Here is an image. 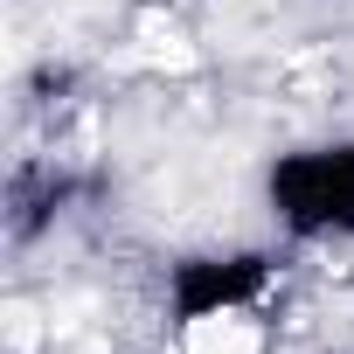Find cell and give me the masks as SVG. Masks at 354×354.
Listing matches in <instances>:
<instances>
[{
	"label": "cell",
	"mask_w": 354,
	"mask_h": 354,
	"mask_svg": "<svg viewBox=\"0 0 354 354\" xmlns=\"http://www.w3.org/2000/svg\"><path fill=\"white\" fill-rule=\"evenodd\" d=\"M257 202L292 250H354V132L278 146L257 174Z\"/></svg>",
	"instance_id": "1"
},
{
	"label": "cell",
	"mask_w": 354,
	"mask_h": 354,
	"mask_svg": "<svg viewBox=\"0 0 354 354\" xmlns=\"http://www.w3.org/2000/svg\"><path fill=\"white\" fill-rule=\"evenodd\" d=\"M285 278V257L271 243H230V250H188L167 264V319L174 326H209L257 313Z\"/></svg>",
	"instance_id": "2"
}]
</instances>
